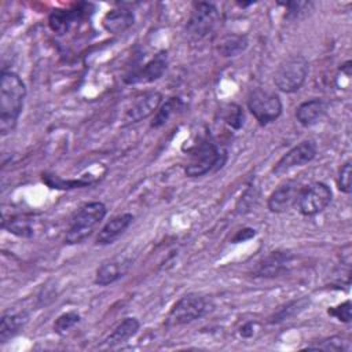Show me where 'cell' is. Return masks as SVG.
I'll return each instance as SVG.
<instances>
[{
	"label": "cell",
	"instance_id": "ba28073f",
	"mask_svg": "<svg viewBox=\"0 0 352 352\" xmlns=\"http://www.w3.org/2000/svg\"><path fill=\"white\" fill-rule=\"evenodd\" d=\"M333 199L330 187L323 182H314L302 186L296 202V208L302 216H315L323 212Z\"/></svg>",
	"mask_w": 352,
	"mask_h": 352
},
{
	"label": "cell",
	"instance_id": "30bf717a",
	"mask_svg": "<svg viewBox=\"0 0 352 352\" xmlns=\"http://www.w3.org/2000/svg\"><path fill=\"white\" fill-rule=\"evenodd\" d=\"M168 67V55L165 51L155 54L142 66H136L124 76V82L129 85L148 84L158 80Z\"/></svg>",
	"mask_w": 352,
	"mask_h": 352
},
{
	"label": "cell",
	"instance_id": "5b68a950",
	"mask_svg": "<svg viewBox=\"0 0 352 352\" xmlns=\"http://www.w3.org/2000/svg\"><path fill=\"white\" fill-rule=\"evenodd\" d=\"M308 76V60L302 55H290L285 58L275 70V87L285 92H297L305 82Z\"/></svg>",
	"mask_w": 352,
	"mask_h": 352
},
{
	"label": "cell",
	"instance_id": "5bb4252c",
	"mask_svg": "<svg viewBox=\"0 0 352 352\" xmlns=\"http://www.w3.org/2000/svg\"><path fill=\"white\" fill-rule=\"evenodd\" d=\"M161 100H162V95L158 91H148L143 94L140 98L133 100V103L126 109L124 114V125L136 124L155 114Z\"/></svg>",
	"mask_w": 352,
	"mask_h": 352
},
{
	"label": "cell",
	"instance_id": "e575fe53",
	"mask_svg": "<svg viewBox=\"0 0 352 352\" xmlns=\"http://www.w3.org/2000/svg\"><path fill=\"white\" fill-rule=\"evenodd\" d=\"M341 263L346 267L351 265V243H346L344 248H341Z\"/></svg>",
	"mask_w": 352,
	"mask_h": 352
},
{
	"label": "cell",
	"instance_id": "9c48e42d",
	"mask_svg": "<svg viewBox=\"0 0 352 352\" xmlns=\"http://www.w3.org/2000/svg\"><path fill=\"white\" fill-rule=\"evenodd\" d=\"M316 151V143L312 139L301 140L276 161V164L272 168V173L279 176L289 172L293 168L304 166L315 158Z\"/></svg>",
	"mask_w": 352,
	"mask_h": 352
},
{
	"label": "cell",
	"instance_id": "44dd1931",
	"mask_svg": "<svg viewBox=\"0 0 352 352\" xmlns=\"http://www.w3.org/2000/svg\"><path fill=\"white\" fill-rule=\"evenodd\" d=\"M248 47V37L245 34H224L216 43V50L221 56H236Z\"/></svg>",
	"mask_w": 352,
	"mask_h": 352
},
{
	"label": "cell",
	"instance_id": "f1b7e54d",
	"mask_svg": "<svg viewBox=\"0 0 352 352\" xmlns=\"http://www.w3.org/2000/svg\"><path fill=\"white\" fill-rule=\"evenodd\" d=\"M81 320V316L77 311H69L62 315H59L54 322V331L56 334H65L70 329H73L78 322Z\"/></svg>",
	"mask_w": 352,
	"mask_h": 352
},
{
	"label": "cell",
	"instance_id": "52a82bcc",
	"mask_svg": "<svg viewBox=\"0 0 352 352\" xmlns=\"http://www.w3.org/2000/svg\"><path fill=\"white\" fill-rule=\"evenodd\" d=\"M219 22L220 11L217 10V7L213 3L198 1L192 6L186 30L192 38L201 40L212 33L217 28Z\"/></svg>",
	"mask_w": 352,
	"mask_h": 352
},
{
	"label": "cell",
	"instance_id": "d590c367",
	"mask_svg": "<svg viewBox=\"0 0 352 352\" xmlns=\"http://www.w3.org/2000/svg\"><path fill=\"white\" fill-rule=\"evenodd\" d=\"M351 65H352V63H351V60H346L345 63H342V65H341V72H344L346 77H351V67H352Z\"/></svg>",
	"mask_w": 352,
	"mask_h": 352
},
{
	"label": "cell",
	"instance_id": "9a60e30c",
	"mask_svg": "<svg viewBox=\"0 0 352 352\" xmlns=\"http://www.w3.org/2000/svg\"><path fill=\"white\" fill-rule=\"evenodd\" d=\"M131 267L132 258L126 256H117L106 260L96 268L94 283L98 286H109L125 276Z\"/></svg>",
	"mask_w": 352,
	"mask_h": 352
},
{
	"label": "cell",
	"instance_id": "2e32d148",
	"mask_svg": "<svg viewBox=\"0 0 352 352\" xmlns=\"http://www.w3.org/2000/svg\"><path fill=\"white\" fill-rule=\"evenodd\" d=\"M327 110L329 103L324 99L314 98L298 104L296 109V118L302 126H312L323 120Z\"/></svg>",
	"mask_w": 352,
	"mask_h": 352
},
{
	"label": "cell",
	"instance_id": "3957f363",
	"mask_svg": "<svg viewBox=\"0 0 352 352\" xmlns=\"http://www.w3.org/2000/svg\"><path fill=\"white\" fill-rule=\"evenodd\" d=\"M213 309V302L201 294L190 293L179 298L169 309L165 318L166 327H176L188 324L206 316Z\"/></svg>",
	"mask_w": 352,
	"mask_h": 352
},
{
	"label": "cell",
	"instance_id": "4fadbf2b",
	"mask_svg": "<svg viewBox=\"0 0 352 352\" xmlns=\"http://www.w3.org/2000/svg\"><path fill=\"white\" fill-rule=\"evenodd\" d=\"M301 184L297 180H286L279 184L268 197L267 208L271 213H285L296 206Z\"/></svg>",
	"mask_w": 352,
	"mask_h": 352
},
{
	"label": "cell",
	"instance_id": "d6986e66",
	"mask_svg": "<svg viewBox=\"0 0 352 352\" xmlns=\"http://www.w3.org/2000/svg\"><path fill=\"white\" fill-rule=\"evenodd\" d=\"M139 327H140V322L136 318H131V316L125 318L104 338L103 345L106 348H113V346H117L120 344H124L139 331Z\"/></svg>",
	"mask_w": 352,
	"mask_h": 352
},
{
	"label": "cell",
	"instance_id": "d6a6232c",
	"mask_svg": "<svg viewBox=\"0 0 352 352\" xmlns=\"http://www.w3.org/2000/svg\"><path fill=\"white\" fill-rule=\"evenodd\" d=\"M254 235H256V230L246 227V228H242V230L236 231V234L232 236L231 242H232V243L245 242V241H248V239H252Z\"/></svg>",
	"mask_w": 352,
	"mask_h": 352
},
{
	"label": "cell",
	"instance_id": "603a6c76",
	"mask_svg": "<svg viewBox=\"0 0 352 352\" xmlns=\"http://www.w3.org/2000/svg\"><path fill=\"white\" fill-rule=\"evenodd\" d=\"M3 228L22 238H32L34 234L32 220L23 214H12L10 217H3Z\"/></svg>",
	"mask_w": 352,
	"mask_h": 352
},
{
	"label": "cell",
	"instance_id": "8992f818",
	"mask_svg": "<svg viewBox=\"0 0 352 352\" xmlns=\"http://www.w3.org/2000/svg\"><path fill=\"white\" fill-rule=\"evenodd\" d=\"M248 109L260 125H268L282 114V100L275 91L268 88H254L248 96Z\"/></svg>",
	"mask_w": 352,
	"mask_h": 352
},
{
	"label": "cell",
	"instance_id": "4dcf8cb0",
	"mask_svg": "<svg viewBox=\"0 0 352 352\" xmlns=\"http://www.w3.org/2000/svg\"><path fill=\"white\" fill-rule=\"evenodd\" d=\"M352 305H351V300H345L344 302L336 305V307H329L327 314L333 318H336L340 322L344 323H349L352 319V314H351Z\"/></svg>",
	"mask_w": 352,
	"mask_h": 352
},
{
	"label": "cell",
	"instance_id": "ffe728a7",
	"mask_svg": "<svg viewBox=\"0 0 352 352\" xmlns=\"http://www.w3.org/2000/svg\"><path fill=\"white\" fill-rule=\"evenodd\" d=\"M29 315L26 312H7L0 320V342L6 344L14 338L28 323Z\"/></svg>",
	"mask_w": 352,
	"mask_h": 352
},
{
	"label": "cell",
	"instance_id": "4316f807",
	"mask_svg": "<svg viewBox=\"0 0 352 352\" xmlns=\"http://www.w3.org/2000/svg\"><path fill=\"white\" fill-rule=\"evenodd\" d=\"M279 6H282L285 8V18L289 21H296V19L304 18L314 8V3L300 1V0L283 1V3H279Z\"/></svg>",
	"mask_w": 352,
	"mask_h": 352
},
{
	"label": "cell",
	"instance_id": "484cf974",
	"mask_svg": "<svg viewBox=\"0 0 352 352\" xmlns=\"http://www.w3.org/2000/svg\"><path fill=\"white\" fill-rule=\"evenodd\" d=\"M352 348L351 341L341 336H333L330 338H324L319 341L318 344H309L305 346V349H315V351H341V352H349Z\"/></svg>",
	"mask_w": 352,
	"mask_h": 352
},
{
	"label": "cell",
	"instance_id": "277c9868",
	"mask_svg": "<svg viewBox=\"0 0 352 352\" xmlns=\"http://www.w3.org/2000/svg\"><path fill=\"white\" fill-rule=\"evenodd\" d=\"M107 208L100 201H92L85 204L73 217L66 234L65 243L76 245L82 242L104 219Z\"/></svg>",
	"mask_w": 352,
	"mask_h": 352
},
{
	"label": "cell",
	"instance_id": "e0dca14e",
	"mask_svg": "<svg viewBox=\"0 0 352 352\" xmlns=\"http://www.w3.org/2000/svg\"><path fill=\"white\" fill-rule=\"evenodd\" d=\"M133 220V214L132 213H121L117 214L114 217H111L99 231L98 236H96V245H110L113 243L116 239H118L125 230L131 226Z\"/></svg>",
	"mask_w": 352,
	"mask_h": 352
},
{
	"label": "cell",
	"instance_id": "7402d4cb",
	"mask_svg": "<svg viewBox=\"0 0 352 352\" xmlns=\"http://www.w3.org/2000/svg\"><path fill=\"white\" fill-rule=\"evenodd\" d=\"M308 305H309V298H308V297L294 298V300H292V301L283 304L282 307H279V308L268 318V323L276 324V323L289 320V319L294 318L296 315L301 314Z\"/></svg>",
	"mask_w": 352,
	"mask_h": 352
},
{
	"label": "cell",
	"instance_id": "6da1fadb",
	"mask_svg": "<svg viewBox=\"0 0 352 352\" xmlns=\"http://www.w3.org/2000/svg\"><path fill=\"white\" fill-rule=\"evenodd\" d=\"M26 87L22 78L11 70H1L0 77V133L7 136L16 128L23 109Z\"/></svg>",
	"mask_w": 352,
	"mask_h": 352
},
{
	"label": "cell",
	"instance_id": "836d02e7",
	"mask_svg": "<svg viewBox=\"0 0 352 352\" xmlns=\"http://www.w3.org/2000/svg\"><path fill=\"white\" fill-rule=\"evenodd\" d=\"M256 322H253V320H249V322H245L241 327H239V336L242 337V338H250V337H253V334H254V331H256Z\"/></svg>",
	"mask_w": 352,
	"mask_h": 352
},
{
	"label": "cell",
	"instance_id": "7a4b0ae2",
	"mask_svg": "<svg viewBox=\"0 0 352 352\" xmlns=\"http://www.w3.org/2000/svg\"><path fill=\"white\" fill-rule=\"evenodd\" d=\"M227 150L217 144L212 138H202L192 148L190 162L184 168L188 177H199L224 166Z\"/></svg>",
	"mask_w": 352,
	"mask_h": 352
},
{
	"label": "cell",
	"instance_id": "1f68e13d",
	"mask_svg": "<svg viewBox=\"0 0 352 352\" xmlns=\"http://www.w3.org/2000/svg\"><path fill=\"white\" fill-rule=\"evenodd\" d=\"M258 192H256V188L249 186V188L241 195V199L236 204V212L238 213H246L249 212L257 202Z\"/></svg>",
	"mask_w": 352,
	"mask_h": 352
},
{
	"label": "cell",
	"instance_id": "83f0119b",
	"mask_svg": "<svg viewBox=\"0 0 352 352\" xmlns=\"http://www.w3.org/2000/svg\"><path fill=\"white\" fill-rule=\"evenodd\" d=\"M43 182L45 184H48L51 188H80V187H85V186H89L94 180L91 177L85 179V177H81V179H77V180H63V179H59L56 176H48V175H43Z\"/></svg>",
	"mask_w": 352,
	"mask_h": 352
},
{
	"label": "cell",
	"instance_id": "8fae6325",
	"mask_svg": "<svg viewBox=\"0 0 352 352\" xmlns=\"http://www.w3.org/2000/svg\"><path fill=\"white\" fill-rule=\"evenodd\" d=\"M89 3H78L70 8H56L48 16V26L56 34H65L70 28L82 21L89 12Z\"/></svg>",
	"mask_w": 352,
	"mask_h": 352
},
{
	"label": "cell",
	"instance_id": "f546056e",
	"mask_svg": "<svg viewBox=\"0 0 352 352\" xmlns=\"http://www.w3.org/2000/svg\"><path fill=\"white\" fill-rule=\"evenodd\" d=\"M337 187L344 194H351L352 191V180H351V161L344 162L337 175Z\"/></svg>",
	"mask_w": 352,
	"mask_h": 352
},
{
	"label": "cell",
	"instance_id": "7c38bea8",
	"mask_svg": "<svg viewBox=\"0 0 352 352\" xmlns=\"http://www.w3.org/2000/svg\"><path fill=\"white\" fill-rule=\"evenodd\" d=\"M294 260V254L287 250H275L263 257L253 270V276L275 278L287 272Z\"/></svg>",
	"mask_w": 352,
	"mask_h": 352
},
{
	"label": "cell",
	"instance_id": "cb8c5ba5",
	"mask_svg": "<svg viewBox=\"0 0 352 352\" xmlns=\"http://www.w3.org/2000/svg\"><path fill=\"white\" fill-rule=\"evenodd\" d=\"M183 107V100L179 98V96H172V98H168L165 100V103H162L158 110L155 111L154 114V118L153 121L150 122V126L151 128H161L162 125H165L169 118L177 113L180 109Z\"/></svg>",
	"mask_w": 352,
	"mask_h": 352
},
{
	"label": "cell",
	"instance_id": "d4e9b609",
	"mask_svg": "<svg viewBox=\"0 0 352 352\" xmlns=\"http://www.w3.org/2000/svg\"><path fill=\"white\" fill-rule=\"evenodd\" d=\"M221 120L232 129L238 131L243 126L245 122V114L242 107L238 103H227L220 110Z\"/></svg>",
	"mask_w": 352,
	"mask_h": 352
},
{
	"label": "cell",
	"instance_id": "ac0fdd59",
	"mask_svg": "<svg viewBox=\"0 0 352 352\" xmlns=\"http://www.w3.org/2000/svg\"><path fill=\"white\" fill-rule=\"evenodd\" d=\"M135 22L133 12L128 8L118 7L107 11L102 19V26L111 34H121L128 30Z\"/></svg>",
	"mask_w": 352,
	"mask_h": 352
}]
</instances>
